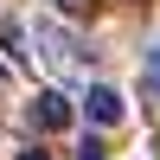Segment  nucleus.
Listing matches in <instances>:
<instances>
[{"mask_svg":"<svg viewBox=\"0 0 160 160\" xmlns=\"http://www.w3.org/2000/svg\"><path fill=\"white\" fill-rule=\"evenodd\" d=\"M0 90H7V64H0Z\"/></svg>","mask_w":160,"mask_h":160,"instance_id":"obj_7","label":"nucleus"},{"mask_svg":"<svg viewBox=\"0 0 160 160\" xmlns=\"http://www.w3.org/2000/svg\"><path fill=\"white\" fill-rule=\"evenodd\" d=\"M26 122H32V128H71V102H64L58 90H38L32 109H26Z\"/></svg>","mask_w":160,"mask_h":160,"instance_id":"obj_3","label":"nucleus"},{"mask_svg":"<svg viewBox=\"0 0 160 160\" xmlns=\"http://www.w3.org/2000/svg\"><path fill=\"white\" fill-rule=\"evenodd\" d=\"M26 38L38 45L32 58L45 64L51 77H71L77 64H83V38H77V32H71L64 19H51V13H32V19H26Z\"/></svg>","mask_w":160,"mask_h":160,"instance_id":"obj_1","label":"nucleus"},{"mask_svg":"<svg viewBox=\"0 0 160 160\" xmlns=\"http://www.w3.org/2000/svg\"><path fill=\"white\" fill-rule=\"evenodd\" d=\"M154 77H160V51H154Z\"/></svg>","mask_w":160,"mask_h":160,"instance_id":"obj_8","label":"nucleus"},{"mask_svg":"<svg viewBox=\"0 0 160 160\" xmlns=\"http://www.w3.org/2000/svg\"><path fill=\"white\" fill-rule=\"evenodd\" d=\"M0 51H13V58H32V51H26V26H19V19H7V26H0Z\"/></svg>","mask_w":160,"mask_h":160,"instance_id":"obj_4","label":"nucleus"},{"mask_svg":"<svg viewBox=\"0 0 160 160\" xmlns=\"http://www.w3.org/2000/svg\"><path fill=\"white\" fill-rule=\"evenodd\" d=\"M77 160H102V148H96V141H83V148H77Z\"/></svg>","mask_w":160,"mask_h":160,"instance_id":"obj_5","label":"nucleus"},{"mask_svg":"<svg viewBox=\"0 0 160 160\" xmlns=\"http://www.w3.org/2000/svg\"><path fill=\"white\" fill-rule=\"evenodd\" d=\"M19 160H51V154L45 148H19Z\"/></svg>","mask_w":160,"mask_h":160,"instance_id":"obj_6","label":"nucleus"},{"mask_svg":"<svg viewBox=\"0 0 160 160\" xmlns=\"http://www.w3.org/2000/svg\"><path fill=\"white\" fill-rule=\"evenodd\" d=\"M83 115H90L96 128H115V122L128 115V96H122L115 83H90V90H83Z\"/></svg>","mask_w":160,"mask_h":160,"instance_id":"obj_2","label":"nucleus"}]
</instances>
